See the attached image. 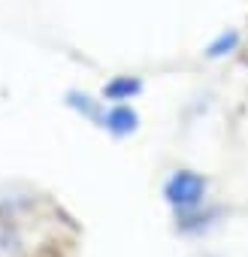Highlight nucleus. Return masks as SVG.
I'll use <instances>...</instances> for the list:
<instances>
[{"mask_svg": "<svg viewBox=\"0 0 248 257\" xmlns=\"http://www.w3.org/2000/svg\"><path fill=\"white\" fill-rule=\"evenodd\" d=\"M164 197H167V203L176 206L179 212H191V209H197V206L203 203V197H206V179L197 176V173H191V170H179V173H173V176L167 179Z\"/></svg>", "mask_w": 248, "mask_h": 257, "instance_id": "1", "label": "nucleus"}, {"mask_svg": "<svg viewBox=\"0 0 248 257\" xmlns=\"http://www.w3.org/2000/svg\"><path fill=\"white\" fill-rule=\"evenodd\" d=\"M100 124L106 127L112 137H128V134H134V131H137L140 115H137L131 106L115 103L112 109H106V112H103V121H100Z\"/></svg>", "mask_w": 248, "mask_h": 257, "instance_id": "2", "label": "nucleus"}, {"mask_svg": "<svg viewBox=\"0 0 248 257\" xmlns=\"http://www.w3.org/2000/svg\"><path fill=\"white\" fill-rule=\"evenodd\" d=\"M140 91H143V82H140V79L118 76V79H112V82L103 88V97H106V100L121 103V100H131V97H134V94H140Z\"/></svg>", "mask_w": 248, "mask_h": 257, "instance_id": "3", "label": "nucleus"}, {"mask_svg": "<svg viewBox=\"0 0 248 257\" xmlns=\"http://www.w3.org/2000/svg\"><path fill=\"white\" fill-rule=\"evenodd\" d=\"M236 46H239V34L230 31V34H221V37L206 49V55H209V58H224V55H230Z\"/></svg>", "mask_w": 248, "mask_h": 257, "instance_id": "4", "label": "nucleus"}, {"mask_svg": "<svg viewBox=\"0 0 248 257\" xmlns=\"http://www.w3.org/2000/svg\"><path fill=\"white\" fill-rule=\"evenodd\" d=\"M70 97V106H76L82 115H88L91 121H103V115H100V109H97V103L88 97V94H67Z\"/></svg>", "mask_w": 248, "mask_h": 257, "instance_id": "5", "label": "nucleus"}]
</instances>
